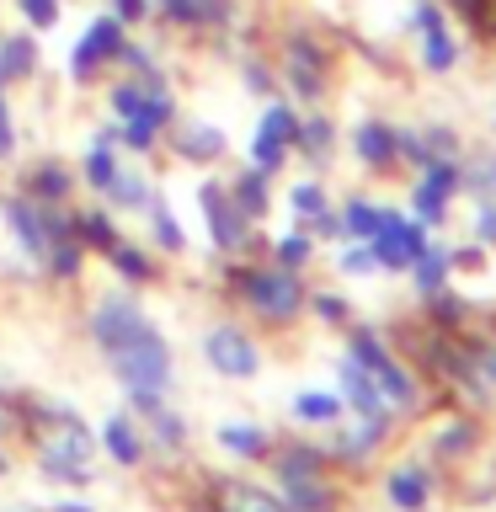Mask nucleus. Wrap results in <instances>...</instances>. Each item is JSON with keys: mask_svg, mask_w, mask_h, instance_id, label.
I'll return each instance as SVG.
<instances>
[{"mask_svg": "<svg viewBox=\"0 0 496 512\" xmlns=\"http://www.w3.org/2000/svg\"><path fill=\"white\" fill-rule=\"evenodd\" d=\"M112 112L123 118L118 139L128 150H150L160 139V128H171L176 102H171V91L160 75H134V80H123V86H112Z\"/></svg>", "mask_w": 496, "mask_h": 512, "instance_id": "nucleus-1", "label": "nucleus"}, {"mask_svg": "<svg viewBox=\"0 0 496 512\" xmlns=\"http://www.w3.org/2000/svg\"><path fill=\"white\" fill-rule=\"evenodd\" d=\"M91 427L70 411H48V427L38 432V464L48 480H64V486H91Z\"/></svg>", "mask_w": 496, "mask_h": 512, "instance_id": "nucleus-2", "label": "nucleus"}, {"mask_svg": "<svg viewBox=\"0 0 496 512\" xmlns=\"http://www.w3.org/2000/svg\"><path fill=\"white\" fill-rule=\"evenodd\" d=\"M235 299L246 304L251 315L272 320V326H288L304 304V283L294 278V267H246L235 272Z\"/></svg>", "mask_w": 496, "mask_h": 512, "instance_id": "nucleus-3", "label": "nucleus"}, {"mask_svg": "<svg viewBox=\"0 0 496 512\" xmlns=\"http://www.w3.org/2000/svg\"><path fill=\"white\" fill-rule=\"evenodd\" d=\"M107 363L118 368L123 390H144V395H166L171 390V352H166V342H160L155 326L144 331L139 342H128L123 352H112Z\"/></svg>", "mask_w": 496, "mask_h": 512, "instance_id": "nucleus-4", "label": "nucleus"}, {"mask_svg": "<svg viewBox=\"0 0 496 512\" xmlns=\"http://www.w3.org/2000/svg\"><path fill=\"white\" fill-rule=\"evenodd\" d=\"M278 75L288 91H299L304 102H315V96H326V80H331V54L326 43L315 38V32H288L283 38V59H278Z\"/></svg>", "mask_w": 496, "mask_h": 512, "instance_id": "nucleus-5", "label": "nucleus"}, {"mask_svg": "<svg viewBox=\"0 0 496 512\" xmlns=\"http://www.w3.org/2000/svg\"><path fill=\"white\" fill-rule=\"evenodd\" d=\"M123 43H128V27L118 22V16H112V11L91 16V22H86V32H80V38H75V54H70V75H75V80H91V75H102L107 64H118Z\"/></svg>", "mask_w": 496, "mask_h": 512, "instance_id": "nucleus-6", "label": "nucleus"}, {"mask_svg": "<svg viewBox=\"0 0 496 512\" xmlns=\"http://www.w3.org/2000/svg\"><path fill=\"white\" fill-rule=\"evenodd\" d=\"M411 32H416V48H422V64L432 75H448L459 64V38H454V27H448L443 0H416L411 6Z\"/></svg>", "mask_w": 496, "mask_h": 512, "instance_id": "nucleus-7", "label": "nucleus"}, {"mask_svg": "<svg viewBox=\"0 0 496 512\" xmlns=\"http://www.w3.org/2000/svg\"><path fill=\"white\" fill-rule=\"evenodd\" d=\"M144 331H150V320L139 315L134 299H102L91 310V336H96V347H102V358L123 352L128 342H139Z\"/></svg>", "mask_w": 496, "mask_h": 512, "instance_id": "nucleus-8", "label": "nucleus"}, {"mask_svg": "<svg viewBox=\"0 0 496 512\" xmlns=\"http://www.w3.org/2000/svg\"><path fill=\"white\" fill-rule=\"evenodd\" d=\"M368 251H374V262H379V267L406 272L416 256L427 251V235L416 230V224H406L400 214H384V224L374 230V240H368Z\"/></svg>", "mask_w": 496, "mask_h": 512, "instance_id": "nucleus-9", "label": "nucleus"}, {"mask_svg": "<svg viewBox=\"0 0 496 512\" xmlns=\"http://www.w3.org/2000/svg\"><path fill=\"white\" fill-rule=\"evenodd\" d=\"M203 358L219 368V374H230V379H251L256 368H262V352H256V342L246 331H235V326H219V331H208L203 336Z\"/></svg>", "mask_w": 496, "mask_h": 512, "instance_id": "nucleus-10", "label": "nucleus"}, {"mask_svg": "<svg viewBox=\"0 0 496 512\" xmlns=\"http://www.w3.org/2000/svg\"><path fill=\"white\" fill-rule=\"evenodd\" d=\"M160 22L182 27V32H219L235 22V0H150Z\"/></svg>", "mask_w": 496, "mask_h": 512, "instance_id": "nucleus-11", "label": "nucleus"}, {"mask_svg": "<svg viewBox=\"0 0 496 512\" xmlns=\"http://www.w3.org/2000/svg\"><path fill=\"white\" fill-rule=\"evenodd\" d=\"M203 208H208V230H214V240H219L224 251H246L251 246V219L235 208L230 192L203 187Z\"/></svg>", "mask_w": 496, "mask_h": 512, "instance_id": "nucleus-12", "label": "nucleus"}, {"mask_svg": "<svg viewBox=\"0 0 496 512\" xmlns=\"http://www.w3.org/2000/svg\"><path fill=\"white\" fill-rule=\"evenodd\" d=\"M6 219H11V230L22 235V246L32 262H48V219H43V203L38 198H11L6 203Z\"/></svg>", "mask_w": 496, "mask_h": 512, "instance_id": "nucleus-13", "label": "nucleus"}, {"mask_svg": "<svg viewBox=\"0 0 496 512\" xmlns=\"http://www.w3.org/2000/svg\"><path fill=\"white\" fill-rule=\"evenodd\" d=\"M384 491H390V502L400 512H422L432 502V470H422V464H400V470H390V480H384Z\"/></svg>", "mask_w": 496, "mask_h": 512, "instance_id": "nucleus-14", "label": "nucleus"}, {"mask_svg": "<svg viewBox=\"0 0 496 512\" xmlns=\"http://www.w3.org/2000/svg\"><path fill=\"white\" fill-rule=\"evenodd\" d=\"M214 507H219V512H288V507H283V496H272V491H262V486H251V480H219Z\"/></svg>", "mask_w": 496, "mask_h": 512, "instance_id": "nucleus-15", "label": "nucleus"}, {"mask_svg": "<svg viewBox=\"0 0 496 512\" xmlns=\"http://www.w3.org/2000/svg\"><path fill=\"white\" fill-rule=\"evenodd\" d=\"M283 507L288 512H336V491L326 486V475H299V480H283Z\"/></svg>", "mask_w": 496, "mask_h": 512, "instance_id": "nucleus-16", "label": "nucleus"}, {"mask_svg": "<svg viewBox=\"0 0 496 512\" xmlns=\"http://www.w3.org/2000/svg\"><path fill=\"white\" fill-rule=\"evenodd\" d=\"M352 144H358V155H363L374 171H390V166H395V155H400V144H395V128H390V123H363L358 134H352Z\"/></svg>", "mask_w": 496, "mask_h": 512, "instance_id": "nucleus-17", "label": "nucleus"}, {"mask_svg": "<svg viewBox=\"0 0 496 512\" xmlns=\"http://www.w3.org/2000/svg\"><path fill=\"white\" fill-rule=\"evenodd\" d=\"M368 374H374L379 395H384V406H395V411L416 406V379H411V374H406V368H400L395 358H379L374 368H368Z\"/></svg>", "mask_w": 496, "mask_h": 512, "instance_id": "nucleus-18", "label": "nucleus"}, {"mask_svg": "<svg viewBox=\"0 0 496 512\" xmlns=\"http://www.w3.org/2000/svg\"><path fill=\"white\" fill-rule=\"evenodd\" d=\"M32 70H38V43H32V32H6L0 38V75L11 80H27Z\"/></svg>", "mask_w": 496, "mask_h": 512, "instance_id": "nucleus-19", "label": "nucleus"}, {"mask_svg": "<svg viewBox=\"0 0 496 512\" xmlns=\"http://www.w3.org/2000/svg\"><path fill=\"white\" fill-rule=\"evenodd\" d=\"M342 384H347V400H352L363 416H384V411H390V406H384V395H379V384H374V374H368L358 358L342 363Z\"/></svg>", "mask_w": 496, "mask_h": 512, "instance_id": "nucleus-20", "label": "nucleus"}, {"mask_svg": "<svg viewBox=\"0 0 496 512\" xmlns=\"http://www.w3.org/2000/svg\"><path fill=\"white\" fill-rule=\"evenodd\" d=\"M102 443H107V454L123 464V470H134V464L144 459V443H139V432H134V422L128 416H112V422L102 427Z\"/></svg>", "mask_w": 496, "mask_h": 512, "instance_id": "nucleus-21", "label": "nucleus"}, {"mask_svg": "<svg viewBox=\"0 0 496 512\" xmlns=\"http://www.w3.org/2000/svg\"><path fill=\"white\" fill-rule=\"evenodd\" d=\"M219 150H224V134H219V128H208V123L176 128V155H187V160H214Z\"/></svg>", "mask_w": 496, "mask_h": 512, "instance_id": "nucleus-22", "label": "nucleus"}, {"mask_svg": "<svg viewBox=\"0 0 496 512\" xmlns=\"http://www.w3.org/2000/svg\"><path fill=\"white\" fill-rule=\"evenodd\" d=\"M107 198H112V203H123V208H150V203H155V192H150V182H144L139 171L118 166V171H112V182H107Z\"/></svg>", "mask_w": 496, "mask_h": 512, "instance_id": "nucleus-23", "label": "nucleus"}, {"mask_svg": "<svg viewBox=\"0 0 496 512\" xmlns=\"http://www.w3.org/2000/svg\"><path fill=\"white\" fill-rule=\"evenodd\" d=\"M379 438H384V416H363V422L352 427V432H342V438H336V459H347V464L363 459Z\"/></svg>", "mask_w": 496, "mask_h": 512, "instance_id": "nucleus-24", "label": "nucleus"}, {"mask_svg": "<svg viewBox=\"0 0 496 512\" xmlns=\"http://www.w3.org/2000/svg\"><path fill=\"white\" fill-rule=\"evenodd\" d=\"M230 198H235L240 214L256 224V219L267 214V171H246V176H240V182L230 187Z\"/></svg>", "mask_w": 496, "mask_h": 512, "instance_id": "nucleus-25", "label": "nucleus"}, {"mask_svg": "<svg viewBox=\"0 0 496 512\" xmlns=\"http://www.w3.org/2000/svg\"><path fill=\"white\" fill-rule=\"evenodd\" d=\"M75 235H80V246H91V251H102V256L118 246V230H112V219H107V214H96V208L75 214Z\"/></svg>", "mask_w": 496, "mask_h": 512, "instance_id": "nucleus-26", "label": "nucleus"}, {"mask_svg": "<svg viewBox=\"0 0 496 512\" xmlns=\"http://www.w3.org/2000/svg\"><path fill=\"white\" fill-rule=\"evenodd\" d=\"M219 443L230 448V454H240V459H262V454H272V443H267V432L262 427H219Z\"/></svg>", "mask_w": 496, "mask_h": 512, "instance_id": "nucleus-27", "label": "nucleus"}, {"mask_svg": "<svg viewBox=\"0 0 496 512\" xmlns=\"http://www.w3.org/2000/svg\"><path fill=\"white\" fill-rule=\"evenodd\" d=\"M27 198L64 203V198H70V171H64V166H38V171H32V182H27Z\"/></svg>", "mask_w": 496, "mask_h": 512, "instance_id": "nucleus-28", "label": "nucleus"}, {"mask_svg": "<svg viewBox=\"0 0 496 512\" xmlns=\"http://www.w3.org/2000/svg\"><path fill=\"white\" fill-rule=\"evenodd\" d=\"M16 11H22V22H27L32 32H48V27H59L64 0H16Z\"/></svg>", "mask_w": 496, "mask_h": 512, "instance_id": "nucleus-29", "label": "nucleus"}, {"mask_svg": "<svg viewBox=\"0 0 496 512\" xmlns=\"http://www.w3.org/2000/svg\"><path fill=\"white\" fill-rule=\"evenodd\" d=\"M411 267H416V283H422V294H438L443 278H448V256H443V251H422Z\"/></svg>", "mask_w": 496, "mask_h": 512, "instance_id": "nucleus-30", "label": "nucleus"}, {"mask_svg": "<svg viewBox=\"0 0 496 512\" xmlns=\"http://www.w3.org/2000/svg\"><path fill=\"white\" fill-rule=\"evenodd\" d=\"M262 134L283 139V144H294V139H299V112H294V107H283V102H272V107H267V118H262Z\"/></svg>", "mask_w": 496, "mask_h": 512, "instance_id": "nucleus-31", "label": "nucleus"}, {"mask_svg": "<svg viewBox=\"0 0 496 512\" xmlns=\"http://www.w3.org/2000/svg\"><path fill=\"white\" fill-rule=\"evenodd\" d=\"M347 230L352 235H368V240H374V230H379V224H384V208H374V203H363V198H352L347 203Z\"/></svg>", "mask_w": 496, "mask_h": 512, "instance_id": "nucleus-32", "label": "nucleus"}, {"mask_svg": "<svg viewBox=\"0 0 496 512\" xmlns=\"http://www.w3.org/2000/svg\"><path fill=\"white\" fill-rule=\"evenodd\" d=\"M336 411H342V406H336L331 395H299V400H294V416H299V422H336Z\"/></svg>", "mask_w": 496, "mask_h": 512, "instance_id": "nucleus-33", "label": "nucleus"}, {"mask_svg": "<svg viewBox=\"0 0 496 512\" xmlns=\"http://www.w3.org/2000/svg\"><path fill=\"white\" fill-rule=\"evenodd\" d=\"M294 144H299V150H310V155H326L331 150V123L326 118H310V123L299 118V139Z\"/></svg>", "mask_w": 496, "mask_h": 512, "instance_id": "nucleus-34", "label": "nucleus"}, {"mask_svg": "<svg viewBox=\"0 0 496 512\" xmlns=\"http://www.w3.org/2000/svg\"><path fill=\"white\" fill-rule=\"evenodd\" d=\"M251 155H256V171H278V166H283V155H288V144L256 128V144H251Z\"/></svg>", "mask_w": 496, "mask_h": 512, "instance_id": "nucleus-35", "label": "nucleus"}, {"mask_svg": "<svg viewBox=\"0 0 496 512\" xmlns=\"http://www.w3.org/2000/svg\"><path fill=\"white\" fill-rule=\"evenodd\" d=\"M315 256V240L310 235H283L278 240V267H304Z\"/></svg>", "mask_w": 496, "mask_h": 512, "instance_id": "nucleus-36", "label": "nucleus"}, {"mask_svg": "<svg viewBox=\"0 0 496 512\" xmlns=\"http://www.w3.org/2000/svg\"><path fill=\"white\" fill-rule=\"evenodd\" d=\"M107 256H112V267H118V272H128V278H139V283L150 278V262H144L134 246H123V240H118V246H112Z\"/></svg>", "mask_w": 496, "mask_h": 512, "instance_id": "nucleus-37", "label": "nucleus"}, {"mask_svg": "<svg viewBox=\"0 0 496 512\" xmlns=\"http://www.w3.org/2000/svg\"><path fill=\"white\" fill-rule=\"evenodd\" d=\"M150 219H155V240H160V246H166V251H182V230H176V224L166 219V203H150Z\"/></svg>", "mask_w": 496, "mask_h": 512, "instance_id": "nucleus-38", "label": "nucleus"}, {"mask_svg": "<svg viewBox=\"0 0 496 512\" xmlns=\"http://www.w3.org/2000/svg\"><path fill=\"white\" fill-rule=\"evenodd\" d=\"M112 16H118L123 27H139V22H150V16H155V6H150V0H112Z\"/></svg>", "mask_w": 496, "mask_h": 512, "instance_id": "nucleus-39", "label": "nucleus"}, {"mask_svg": "<svg viewBox=\"0 0 496 512\" xmlns=\"http://www.w3.org/2000/svg\"><path fill=\"white\" fill-rule=\"evenodd\" d=\"M443 208H448V198H438V192H427V187H416V219H422V224H443Z\"/></svg>", "mask_w": 496, "mask_h": 512, "instance_id": "nucleus-40", "label": "nucleus"}, {"mask_svg": "<svg viewBox=\"0 0 496 512\" xmlns=\"http://www.w3.org/2000/svg\"><path fill=\"white\" fill-rule=\"evenodd\" d=\"M294 208H299L304 219H320V214H326V192H320L315 182H310V187H299V192H294Z\"/></svg>", "mask_w": 496, "mask_h": 512, "instance_id": "nucleus-41", "label": "nucleus"}, {"mask_svg": "<svg viewBox=\"0 0 496 512\" xmlns=\"http://www.w3.org/2000/svg\"><path fill=\"white\" fill-rule=\"evenodd\" d=\"M246 80H251V91H278V86H272L278 75H272L267 64H256V59H246Z\"/></svg>", "mask_w": 496, "mask_h": 512, "instance_id": "nucleus-42", "label": "nucleus"}, {"mask_svg": "<svg viewBox=\"0 0 496 512\" xmlns=\"http://www.w3.org/2000/svg\"><path fill=\"white\" fill-rule=\"evenodd\" d=\"M342 267H347V272H374L379 262H374V251H368V246H352V251L342 256Z\"/></svg>", "mask_w": 496, "mask_h": 512, "instance_id": "nucleus-43", "label": "nucleus"}, {"mask_svg": "<svg viewBox=\"0 0 496 512\" xmlns=\"http://www.w3.org/2000/svg\"><path fill=\"white\" fill-rule=\"evenodd\" d=\"M315 315H326V320H347V304L336 299V294H315Z\"/></svg>", "mask_w": 496, "mask_h": 512, "instance_id": "nucleus-44", "label": "nucleus"}, {"mask_svg": "<svg viewBox=\"0 0 496 512\" xmlns=\"http://www.w3.org/2000/svg\"><path fill=\"white\" fill-rule=\"evenodd\" d=\"M475 230H480V240H496V208H480V214H475Z\"/></svg>", "mask_w": 496, "mask_h": 512, "instance_id": "nucleus-45", "label": "nucleus"}, {"mask_svg": "<svg viewBox=\"0 0 496 512\" xmlns=\"http://www.w3.org/2000/svg\"><path fill=\"white\" fill-rule=\"evenodd\" d=\"M16 134H11V107H6V96H0V150H11Z\"/></svg>", "mask_w": 496, "mask_h": 512, "instance_id": "nucleus-46", "label": "nucleus"}, {"mask_svg": "<svg viewBox=\"0 0 496 512\" xmlns=\"http://www.w3.org/2000/svg\"><path fill=\"white\" fill-rule=\"evenodd\" d=\"M16 422H22V416H16V406L0 395V438H6V432H16Z\"/></svg>", "mask_w": 496, "mask_h": 512, "instance_id": "nucleus-47", "label": "nucleus"}, {"mask_svg": "<svg viewBox=\"0 0 496 512\" xmlns=\"http://www.w3.org/2000/svg\"><path fill=\"white\" fill-rule=\"evenodd\" d=\"M54 512H91V507H80V502H64V507H54Z\"/></svg>", "mask_w": 496, "mask_h": 512, "instance_id": "nucleus-48", "label": "nucleus"}]
</instances>
